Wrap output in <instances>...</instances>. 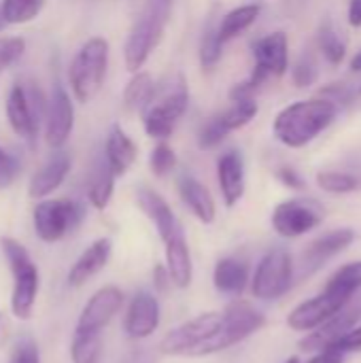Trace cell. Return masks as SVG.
<instances>
[{"label": "cell", "mask_w": 361, "mask_h": 363, "mask_svg": "<svg viewBox=\"0 0 361 363\" xmlns=\"http://www.w3.org/2000/svg\"><path fill=\"white\" fill-rule=\"evenodd\" d=\"M213 283L217 291L226 296H240L249 283V270L247 264L234 257H223L217 262L215 272H213Z\"/></svg>", "instance_id": "484cf974"}, {"label": "cell", "mask_w": 361, "mask_h": 363, "mask_svg": "<svg viewBox=\"0 0 361 363\" xmlns=\"http://www.w3.org/2000/svg\"><path fill=\"white\" fill-rule=\"evenodd\" d=\"M187 100L189 96L183 79H179L177 85H168L162 91L155 89L153 98L143 108V123L147 134L151 138L166 140L174 132L183 113L187 111Z\"/></svg>", "instance_id": "8992f818"}, {"label": "cell", "mask_w": 361, "mask_h": 363, "mask_svg": "<svg viewBox=\"0 0 361 363\" xmlns=\"http://www.w3.org/2000/svg\"><path fill=\"white\" fill-rule=\"evenodd\" d=\"M317 185L328 194H351L360 189V179L347 172L336 170H323L317 174Z\"/></svg>", "instance_id": "836d02e7"}, {"label": "cell", "mask_w": 361, "mask_h": 363, "mask_svg": "<svg viewBox=\"0 0 361 363\" xmlns=\"http://www.w3.org/2000/svg\"><path fill=\"white\" fill-rule=\"evenodd\" d=\"M349 304L343 311H338L334 317H330L326 323L315 328L306 338H302L300 349L306 353H319V351L332 349L345 334H349L361 319L360 306H349Z\"/></svg>", "instance_id": "9a60e30c"}, {"label": "cell", "mask_w": 361, "mask_h": 363, "mask_svg": "<svg viewBox=\"0 0 361 363\" xmlns=\"http://www.w3.org/2000/svg\"><path fill=\"white\" fill-rule=\"evenodd\" d=\"M349 302L351 298L323 291L321 296H315L302 302L300 306H296L287 317V325L296 332H313L315 328L326 323L330 317H334L338 311H343Z\"/></svg>", "instance_id": "5bb4252c"}, {"label": "cell", "mask_w": 361, "mask_h": 363, "mask_svg": "<svg viewBox=\"0 0 361 363\" xmlns=\"http://www.w3.org/2000/svg\"><path fill=\"white\" fill-rule=\"evenodd\" d=\"M234 104L230 108H226L223 113L211 117L200 134H198V145L200 149H215L230 132L247 125L255 115H257V102L253 98L247 100H232Z\"/></svg>", "instance_id": "8fae6325"}, {"label": "cell", "mask_w": 361, "mask_h": 363, "mask_svg": "<svg viewBox=\"0 0 361 363\" xmlns=\"http://www.w3.org/2000/svg\"><path fill=\"white\" fill-rule=\"evenodd\" d=\"M2 253L9 262L11 274H13V294H11V311L17 319L26 321L34 313L40 279L38 268L32 262L26 247L13 238H0Z\"/></svg>", "instance_id": "277c9868"}, {"label": "cell", "mask_w": 361, "mask_h": 363, "mask_svg": "<svg viewBox=\"0 0 361 363\" xmlns=\"http://www.w3.org/2000/svg\"><path fill=\"white\" fill-rule=\"evenodd\" d=\"M345 362V353L338 351V349H326V351H319L313 359L309 363H343Z\"/></svg>", "instance_id": "7bdbcfd3"}, {"label": "cell", "mask_w": 361, "mask_h": 363, "mask_svg": "<svg viewBox=\"0 0 361 363\" xmlns=\"http://www.w3.org/2000/svg\"><path fill=\"white\" fill-rule=\"evenodd\" d=\"M45 115V104L40 91L34 83L17 81L6 98V117L17 136L32 143L38 132V121Z\"/></svg>", "instance_id": "ba28073f"}, {"label": "cell", "mask_w": 361, "mask_h": 363, "mask_svg": "<svg viewBox=\"0 0 361 363\" xmlns=\"http://www.w3.org/2000/svg\"><path fill=\"white\" fill-rule=\"evenodd\" d=\"M74 125V108L70 102V96L64 91L62 85L53 87V94L49 98V104L45 108V140L49 147L60 149Z\"/></svg>", "instance_id": "2e32d148"}, {"label": "cell", "mask_w": 361, "mask_h": 363, "mask_svg": "<svg viewBox=\"0 0 361 363\" xmlns=\"http://www.w3.org/2000/svg\"><path fill=\"white\" fill-rule=\"evenodd\" d=\"M351 70H355V72H361V51L351 60Z\"/></svg>", "instance_id": "7dc6e473"}, {"label": "cell", "mask_w": 361, "mask_h": 363, "mask_svg": "<svg viewBox=\"0 0 361 363\" xmlns=\"http://www.w3.org/2000/svg\"><path fill=\"white\" fill-rule=\"evenodd\" d=\"M253 57H255L253 72H257L266 81L270 77H281L289 64V43L285 32H272L257 38L253 43Z\"/></svg>", "instance_id": "e0dca14e"}, {"label": "cell", "mask_w": 361, "mask_h": 363, "mask_svg": "<svg viewBox=\"0 0 361 363\" xmlns=\"http://www.w3.org/2000/svg\"><path fill=\"white\" fill-rule=\"evenodd\" d=\"M4 26H6V21H4V17H2V11H0V30H2Z\"/></svg>", "instance_id": "c3c4849f"}, {"label": "cell", "mask_w": 361, "mask_h": 363, "mask_svg": "<svg viewBox=\"0 0 361 363\" xmlns=\"http://www.w3.org/2000/svg\"><path fill=\"white\" fill-rule=\"evenodd\" d=\"M355 240V232L349 228H340L334 230L330 234H323L321 238L313 240L304 253L300 255V270H298V279L304 281L309 277H313L319 268H323L332 257H336L338 253H343L347 247H351V242Z\"/></svg>", "instance_id": "4fadbf2b"}, {"label": "cell", "mask_w": 361, "mask_h": 363, "mask_svg": "<svg viewBox=\"0 0 361 363\" xmlns=\"http://www.w3.org/2000/svg\"><path fill=\"white\" fill-rule=\"evenodd\" d=\"M9 336H11V321H9L6 313H0V351L9 342Z\"/></svg>", "instance_id": "bcb514c9"}, {"label": "cell", "mask_w": 361, "mask_h": 363, "mask_svg": "<svg viewBox=\"0 0 361 363\" xmlns=\"http://www.w3.org/2000/svg\"><path fill=\"white\" fill-rule=\"evenodd\" d=\"M102 355V336L100 334H74L70 345L72 363H98Z\"/></svg>", "instance_id": "4dcf8cb0"}, {"label": "cell", "mask_w": 361, "mask_h": 363, "mask_svg": "<svg viewBox=\"0 0 361 363\" xmlns=\"http://www.w3.org/2000/svg\"><path fill=\"white\" fill-rule=\"evenodd\" d=\"M113 187H115V172L111 170L106 157H98L89 174V189H87V198L91 206L98 211L106 208L113 196Z\"/></svg>", "instance_id": "4316f807"}, {"label": "cell", "mask_w": 361, "mask_h": 363, "mask_svg": "<svg viewBox=\"0 0 361 363\" xmlns=\"http://www.w3.org/2000/svg\"><path fill=\"white\" fill-rule=\"evenodd\" d=\"M160 325V302L149 291H138L126 315V334L132 340L149 338Z\"/></svg>", "instance_id": "ac0fdd59"}, {"label": "cell", "mask_w": 361, "mask_h": 363, "mask_svg": "<svg viewBox=\"0 0 361 363\" xmlns=\"http://www.w3.org/2000/svg\"><path fill=\"white\" fill-rule=\"evenodd\" d=\"M260 11L262 6L260 4H243V6H236L232 9L230 13H226L217 26V36L219 40L226 45L230 43L232 38H236L238 34H243L249 26H253V21L260 17Z\"/></svg>", "instance_id": "83f0119b"}, {"label": "cell", "mask_w": 361, "mask_h": 363, "mask_svg": "<svg viewBox=\"0 0 361 363\" xmlns=\"http://www.w3.org/2000/svg\"><path fill=\"white\" fill-rule=\"evenodd\" d=\"M26 49V40L21 36H4L0 38V72L15 64Z\"/></svg>", "instance_id": "8d00e7d4"}, {"label": "cell", "mask_w": 361, "mask_h": 363, "mask_svg": "<svg viewBox=\"0 0 361 363\" xmlns=\"http://www.w3.org/2000/svg\"><path fill=\"white\" fill-rule=\"evenodd\" d=\"M221 51H223V43L217 36V28L209 26L204 36H202V45H200V62L202 68H213L219 60H221Z\"/></svg>", "instance_id": "e575fe53"}, {"label": "cell", "mask_w": 361, "mask_h": 363, "mask_svg": "<svg viewBox=\"0 0 361 363\" xmlns=\"http://www.w3.org/2000/svg\"><path fill=\"white\" fill-rule=\"evenodd\" d=\"M285 363H300V359H298V357H289Z\"/></svg>", "instance_id": "681fc988"}, {"label": "cell", "mask_w": 361, "mask_h": 363, "mask_svg": "<svg viewBox=\"0 0 361 363\" xmlns=\"http://www.w3.org/2000/svg\"><path fill=\"white\" fill-rule=\"evenodd\" d=\"M17 170H19V166H17L15 157H11L6 151L0 149V189H6L15 181Z\"/></svg>", "instance_id": "ab89813d"}, {"label": "cell", "mask_w": 361, "mask_h": 363, "mask_svg": "<svg viewBox=\"0 0 361 363\" xmlns=\"http://www.w3.org/2000/svg\"><path fill=\"white\" fill-rule=\"evenodd\" d=\"M111 251H113V242L109 238H98L94 240L81 255L79 259L72 264L70 272H68V285L70 287H81L85 285L91 277H96L111 259Z\"/></svg>", "instance_id": "44dd1931"}, {"label": "cell", "mask_w": 361, "mask_h": 363, "mask_svg": "<svg viewBox=\"0 0 361 363\" xmlns=\"http://www.w3.org/2000/svg\"><path fill=\"white\" fill-rule=\"evenodd\" d=\"M317 43H319V49L321 53L326 55V60L334 66L343 64V60L347 57V45L345 40L338 36V32L330 26V23H323L317 32Z\"/></svg>", "instance_id": "1f68e13d"}, {"label": "cell", "mask_w": 361, "mask_h": 363, "mask_svg": "<svg viewBox=\"0 0 361 363\" xmlns=\"http://www.w3.org/2000/svg\"><path fill=\"white\" fill-rule=\"evenodd\" d=\"M360 289L361 262H351V264L338 268V270L332 274V279H330V283H328V287H326V291L338 294V296H345V298H351V296H353L355 291H360Z\"/></svg>", "instance_id": "f546056e"}, {"label": "cell", "mask_w": 361, "mask_h": 363, "mask_svg": "<svg viewBox=\"0 0 361 363\" xmlns=\"http://www.w3.org/2000/svg\"><path fill=\"white\" fill-rule=\"evenodd\" d=\"M6 363H40V353H38L36 342L30 336H23L21 340H17Z\"/></svg>", "instance_id": "74e56055"}, {"label": "cell", "mask_w": 361, "mask_h": 363, "mask_svg": "<svg viewBox=\"0 0 361 363\" xmlns=\"http://www.w3.org/2000/svg\"><path fill=\"white\" fill-rule=\"evenodd\" d=\"M149 166L155 177H166L168 172H172V168L177 166V155H174L172 147H168L164 140L160 145H155V149L151 151V157H149Z\"/></svg>", "instance_id": "d590c367"}, {"label": "cell", "mask_w": 361, "mask_h": 363, "mask_svg": "<svg viewBox=\"0 0 361 363\" xmlns=\"http://www.w3.org/2000/svg\"><path fill=\"white\" fill-rule=\"evenodd\" d=\"M43 4L45 0H2L0 11L6 23H26L40 13Z\"/></svg>", "instance_id": "d6a6232c"}, {"label": "cell", "mask_w": 361, "mask_h": 363, "mask_svg": "<svg viewBox=\"0 0 361 363\" xmlns=\"http://www.w3.org/2000/svg\"><path fill=\"white\" fill-rule=\"evenodd\" d=\"M136 202H138L140 211L153 221V225H155V230H157V234H160V238L164 242L170 240L174 234L183 232L177 217H174V213H172V208L168 206V202L157 191H153L149 187H140L136 191Z\"/></svg>", "instance_id": "d6986e66"}, {"label": "cell", "mask_w": 361, "mask_h": 363, "mask_svg": "<svg viewBox=\"0 0 361 363\" xmlns=\"http://www.w3.org/2000/svg\"><path fill=\"white\" fill-rule=\"evenodd\" d=\"M277 177H279V181H281L283 185H287V187H291V189H302V187H304V181H302L300 174H298L296 170H291V168H281V170L277 172Z\"/></svg>", "instance_id": "b9f144b4"}, {"label": "cell", "mask_w": 361, "mask_h": 363, "mask_svg": "<svg viewBox=\"0 0 361 363\" xmlns=\"http://www.w3.org/2000/svg\"><path fill=\"white\" fill-rule=\"evenodd\" d=\"M155 94V83L149 72H136L123 91V104L128 111H143Z\"/></svg>", "instance_id": "f1b7e54d"}, {"label": "cell", "mask_w": 361, "mask_h": 363, "mask_svg": "<svg viewBox=\"0 0 361 363\" xmlns=\"http://www.w3.org/2000/svg\"><path fill=\"white\" fill-rule=\"evenodd\" d=\"M85 217V208L74 200H43L34 208V230L43 242H57L70 234Z\"/></svg>", "instance_id": "52a82bcc"}, {"label": "cell", "mask_w": 361, "mask_h": 363, "mask_svg": "<svg viewBox=\"0 0 361 363\" xmlns=\"http://www.w3.org/2000/svg\"><path fill=\"white\" fill-rule=\"evenodd\" d=\"M179 194H181V200L185 202V206L202 223H213L215 221V215H217L215 200H213L211 191L200 181H196L194 177H183L179 181Z\"/></svg>", "instance_id": "cb8c5ba5"}, {"label": "cell", "mask_w": 361, "mask_h": 363, "mask_svg": "<svg viewBox=\"0 0 361 363\" xmlns=\"http://www.w3.org/2000/svg\"><path fill=\"white\" fill-rule=\"evenodd\" d=\"M326 217V211L315 200H285L272 213V228L283 238H298L313 232Z\"/></svg>", "instance_id": "30bf717a"}, {"label": "cell", "mask_w": 361, "mask_h": 363, "mask_svg": "<svg viewBox=\"0 0 361 363\" xmlns=\"http://www.w3.org/2000/svg\"><path fill=\"white\" fill-rule=\"evenodd\" d=\"M347 15H349V23L353 28H361V0H351Z\"/></svg>", "instance_id": "f6af8a7d"}, {"label": "cell", "mask_w": 361, "mask_h": 363, "mask_svg": "<svg viewBox=\"0 0 361 363\" xmlns=\"http://www.w3.org/2000/svg\"><path fill=\"white\" fill-rule=\"evenodd\" d=\"M294 285V262L289 251L272 249L257 264L253 277V296L260 300H277L285 296Z\"/></svg>", "instance_id": "9c48e42d"}, {"label": "cell", "mask_w": 361, "mask_h": 363, "mask_svg": "<svg viewBox=\"0 0 361 363\" xmlns=\"http://www.w3.org/2000/svg\"><path fill=\"white\" fill-rule=\"evenodd\" d=\"M336 117V104L326 98H311L300 100L289 106H285L274 123L272 132L279 143L291 149L306 147L313 143L319 134H323Z\"/></svg>", "instance_id": "7a4b0ae2"}, {"label": "cell", "mask_w": 361, "mask_h": 363, "mask_svg": "<svg viewBox=\"0 0 361 363\" xmlns=\"http://www.w3.org/2000/svg\"><path fill=\"white\" fill-rule=\"evenodd\" d=\"M164 245H166V270H168L170 283L177 285L179 289L189 287L191 277H194V266H191V255H189L185 234L179 232Z\"/></svg>", "instance_id": "603a6c76"}, {"label": "cell", "mask_w": 361, "mask_h": 363, "mask_svg": "<svg viewBox=\"0 0 361 363\" xmlns=\"http://www.w3.org/2000/svg\"><path fill=\"white\" fill-rule=\"evenodd\" d=\"M334 349H338V351H343V353L361 351V325L360 328L355 325L349 334H345V336L334 345Z\"/></svg>", "instance_id": "60d3db41"}, {"label": "cell", "mask_w": 361, "mask_h": 363, "mask_svg": "<svg viewBox=\"0 0 361 363\" xmlns=\"http://www.w3.org/2000/svg\"><path fill=\"white\" fill-rule=\"evenodd\" d=\"M121 306H123L121 289H117L113 285L98 289L89 298V302L83 306L74 334H102V330L121 311Z\"/></svg>", "instance_id": "7c38bea8"}, {"label": "cell", "mask_w": 361, "mask_h": 363, "mask_svg": "<svg viewBox=\"0 0 361 363\" xmlns=\"http://www.w3.org/2000/svg\"><path fill=\"white\" fill-rule=\"evenodd\" d=\"M170 11L172 0H149L145 4L126 40V66L132 72H138L149 60L151 51L160 45Z\"/></svg>", "instance_id": "3957f363"}, {"label": "cell", "mask_w": 361, "mask_h": 363, "mask_svg": "<svg viewBox=\"0 0 361 363\" xmlns=\"http://www.w3.org/2000/svg\"><path fill=\"white\" fill-rule=\"evenodd\" d=\"M109 66V43L100 36L89 38L74 55L68 79L79 102H89L100 91Z\"/></svg>", "instance_id": "5b68a950"}, {"label": "cell", "mask_w": 361, "mask_h": 363, "mask_svg": "<svg viewBox=\"0 0 361 363\" xmlns=\"http://www.w3.org/2000/svg\"><path fill=\"white\" fill-rule=\"evenodd\" d=\"M217 179L226 206H236L245 196V162L238 151H228L219 157Z\"/></svg>", "instance_id": "ffe728a7"}, {"label": "cell", "mask_w": 361, "mask_h": 363, "mask_svg": "<svg viewBox=\"0 0 361 363\" xmlns=\"http://www.w3.org/2000/svg\"><path fill=\"white\" fill-rule=\"evenodd\" d=\"M266 317L249 302H232L223 311L202 313L168 332L160 353L170 357H206L221 353L262 330Z\"/></svg>", "instance_id": "6da1fadb"}, {"label": "cell", "mask_w": 361, "mask_h": 363, "mask_svg": "<svg viewBox=\"0 0 361 363\" xmlns=\"http://www.w3.org/2000/svg\"><path fill=\"white\" fill-rule=\"evenodd\" d=\"M315 77H317V66H315L313 57L311 55L302 57L296 64V68H294V81H296V85L298 87H309V85H313Z\"/></svg>", "instance_id": "f35d334b"}, {"label": "cell", "mask_w": 361, "mask_h": 363, "mask_svg": "<svg viewBox=\"0 0 361 363\" xmlns=\"http://www.w3.org/2000/svg\"><path fill=\"white\" fill-rule=\"evenodd\" d=\"M136 145L132 143V138L119 128L115 125L106 138V147H104V157L111 166V170L115 172V177L119 174H126L130 170V166L134 164L136 160Z\"/></svg>", "instance_id": "d4e9b609"}, {"label": "cell", "mask_w": 361, "mask_h": 363, "mask_svg": "<svg viewBox=\"0 0 361 363\" xmlns=\"http://www.w3.org/2000/svg\"><path fill=\"white\" fill-rule=\"evenodd\" d=\"M68 170H70V157H68V153L55 151L40 166V170L30 179V187H28L30 198H45V196L53 194L64 183Z\"/></svg>", "instance_id": "7402d4cb"}, {"label": "cell", "mask_w": 361, "mask_h": 363, "mask_svg": "<svg viewBox=\"0 0 361 363\" xmlns=\"http://www.w3.org/2000/svg\"><path fill=\"white\" fill-rule=\"evenodd\" d=\"M153 279H155V285H157L160 291H166V287L172 285V283H170V277H168V270H166L164 266H155Z\"/></svg>", "instance_id": "ee69618b"}]
</instances>
